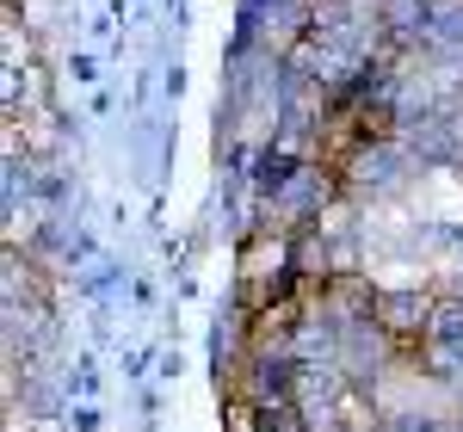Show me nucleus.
<instances>
[{
    "mask_svg": "<svg viewBox=\"0 0 463 432\" xmlns=\"http://www.w3.org/2000/svg\"><path fill=\"white\" fill-rule=\"evenodd\" d=\"M432 296L420 290H377V327L390 333V346H408V340H427L432 327Z\"/></svg>",
    "mask_w": 463,
    "mask_h": 432,
    "instance_id": "1",
    "label": "nucleus"
},
{
    "mask_svg": "<svg viewBox=\"0 0 463 432\" xmlns=\"http://www.w3.org/2000/svg\"><path fill=\"white\" fill-rule=\"evenodd\" d=\"M427 359L445 364V371H458V364H463V303H439V309H432Z\"/></svg>",
    "mask_w": 463,
    "mask_h": 432,
    "instance_id": "2",
    "label": "nucleus"
}]
</instances>
